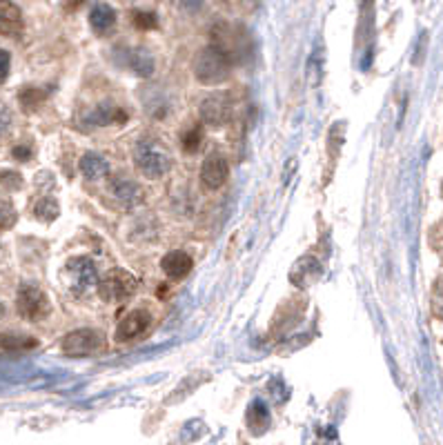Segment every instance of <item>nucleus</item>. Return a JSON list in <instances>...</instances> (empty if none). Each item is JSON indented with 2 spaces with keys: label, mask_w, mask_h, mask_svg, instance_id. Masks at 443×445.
I'll return each mask as SVG.
<instances>
[{
  "label": "nucleus",
  "mask_w": 443,
  "mask_h": 445,
  "mask_svg": "<svg viewBox=\"0 0 443 445\" xmlns=\"http://www.w3.org/2000/svg\"><path fill=\"white\" fill-rule=\"evenodd\" d=\"M81 3H85V0H67V5H65V7H67V9H76Z\"/></svg>",
  "instance_id": "obj_31"
},
{
  "label": "nucleus",
  "mask_w": 443,
  "mask_h": 445,
  "mask_svg": "<svg viewBox=\"0 0 443 445\" xmlns=\"http://www.w3.org/2000/svg\"><path fill=\"white\" fill-rule=\"evenodd\" d=\"M127 65L136 76H141V79H149L156 69V60H154V56H151V52H147L145 47H136V50L127 52Z\"/></svg>",
  "instance_id": "obj_16"
},
{
  "label": "nucleus",
  "mask_w": 443,
  "mask_h": 445,
  "mask_svg": "<svg viewBox=\"0 0 443 445\" xmlns=\"http://www.w3.org/2000/svg\"><path fill=\"white\" fill-rule=\"evenodd\" d=\"M81 174L87 180H103L110 176V163H107L105 156L89 151V154L81 158Z\"/></svg>",
  "instance_id": "obj_17"
},
{
  "label": "nucleus",
  "mask_w": 443,
  "mask_h": 445,
  "mask_svg": "<svg viewBox=\"0 0 443 445\" xmlns=\"http://www.w3.org/2000/svg\"><path fill=\"white\" fill-rule=\"evenodd\" d=\"M0 314H3V305H0Z\"/></svg>",
  "instance_id": "obj_32"
},
{
  "label": "nucleus",
  "mask_w": 443,
  "mask_h": 445,
  "mask_svg": "<svg viewBox=\"0 0 443 445\" xmlns=\"http://www.w3.org/2000/svg\"><path fill=\"white\" fill-rule=\"evenodd\" d=\"M13 156H16L18 161H27L29 156H32V149H29L27 145L25 147H16V149H13Z\"/></svg>",
  "instance_id": "obj_30"
},
{
  "label": "nucleus",
  "mask_w": 443,
  "mask_h": 445,
  "mask_svg": "<svg viewBox=\"0 0 443 445\" xmlns=\"http://www.w3.org/2000/svg\"><path fill=\"white\" fill-rule=\"evenodd\" d=\"M23 32V13L21 9L9 3V0H0V34L3 36H18Z\"/></svg>",
  "instance_id": "obj_15"
},
{
  "label": "nucleus",
  "mask_w": 443,
  "mask_h": 445,
  "mask_svg": "<svg viewBox=\"0 0 443 445\" xmlns=\"http://www.w3.org/2000/svg\"><path fill=\"white\" fill-rule=\"evenodd\" d=\"M18 314L27 320H42L50 314V299L36 285H23L16 296Z\"/></svg>",
  "instance_id": "obj_6"
},
{
  "label": "nucleus",
  "mask_w": 443,
  "mask_h": 445,
  "mask_svg": "<svg viewBox=\"0 0 443 445\" xmlns=\"http://www.w3.org/2000/svg\"><path fill=\"white\" fill-rule=\"evenodd\" d=\"M9 125H11V114L5 105H0V136L9 129Z\"/></svg>",
  "instance_id": "obj_28"
},
{
  "label": "nucleus",
  "mask_w": 443,
  "mask_h": 445,
  "mask_svg": "<svg viewBox=\"0 0 443 445\" xmlns=\"http://www.w3.org/2000/svg\"><path fill=\"white\" fill-rule=\"evenodd\" d=\"M65 276L69 283V291L74 296L91 294L100 281V274L96 263L89 256H74L65 263Z\"/></svg>",
  "instance_id": "obj_2"
},
{
  "label": "nucleus",
  "mask_w": 443,
  "mask_h": 445,
  "mask_svg": "<svg viewBox=\"0 0 443 445\" xmlns=\"http://www.w3.org/2000/svg\"><path fill=\"white\" fill-rule=\"evenodd\" d=\"M9 65H11V56L9 52L0 50V83H3L7 76H9Z\"/></svg>",
  "instance_id": "obj_27"
},
{
  "label": "nucleus",
  "mask_w": 443,
  "mask_h": 445,
  "mask_svg": "<svg viewBox=\"0 0 443 445\" xmlns=\"http://www.w3.org/2000/svg\"><path fill=\"white\" fill-rule=\"evenodd\" d=\"M151 323V314L147 310H132L123 320L118 323V330H116V341H134L139 339V336H143L147 332Z\"/></svg>",
  "instance_id": "obj_10"
},
{
  "label": "nucleus",
  "mask_w": 443,
  "mask_h": 445,
  "mask_svg": "<svg viewBox=\"0 0 443 445\" xmlns=\"http://www.w3.org/2000/svg\"><path fill=\"white\" fill-rule=\"evenodd\" d=\"M132 25L136 29H141V32H149V29H156L159 27V18H156L154 11L136 9V11H132Z\"/></svg>",
  "instance_id": "obj_22"
},
{
  "label": "nucleus",
  "mask_w": 443,
  "mask_h": 445,
  "mask_svg": "<svg viewBox=\"0 0 443 445\" xmlns=\"http://www.w3.org/2000/svg\"><path fill=\"white\" fill-rule=\"evenodd\" d=\"M0 347H5V349H29V347H36V339L25 336V334H3L0 336Z\"/></svg>",
  "instance_id": "obj_21"
},
{
  "label": "nucleus",
  "mask_w": 443,
  "mask_h": 445,
  "mask_svg": "<svg viewBox=\"0 0 443 445\" xmlns=\"http://www.w3.org/2000/svg\"><path fill=\"white\" fill-rule=\"evenodd\" d=\"M161 267H163V272H165L167 276H170V279L180 281V279H185V276L192 272L194 260H192V256H190L188 252L176 250V252H170V254H165V256H163Z\"/></svg>",
  "instance_id": "obj_12"
},
{
  "label": "nucleus",
  "mask_w": 443,
  "mask_h": 445,
  "mask_svg": "<svg viewBox=\"0 0 443 445\" xmlns=\"http://www.w3.org/2000/svg\"><path fill=\"white\" fill-rule=\"evenodd\" d=\"M112 194L114 198L120 203V205H125V207H136V205H141L143 203V187L141 185H136L134 180H127V178H116L112 180Z\"/></svg>",
  "instance_id": "obj_13"
},
{
  "label": "nucleus",
  "mask_w": 443,
  "mask_h": 445,
  "mask_svg": "<svg viewBox=\"0 0 443 445\" xmlns=\"http://www.w3.org/2000/svg\"><path fill=\"white\" fill-rule=\"evenodd\" d=\"M18 221V214L13 209V205L9 201H0V229H11Z\"/></svg>",
  "instance_id": "obj_24"
},
{
  "label": "nucleus",
  "mask_w": 443,
  "mask_h": 445,
  "mask_svg": "<svg viewBox=\"0 0 443 445\" xmlns=\"http://www.w3.org/2000/svg\"><path fill=\"white\" fill-rule=\"evenodd\" d=\"M321 276H323L321 260L314 256H301L292 265V270H289V283L299 289H308L321 281Z\"/></svg>",
  "instance_id": "obj_8"
},
{
  "label": "nucleus",
  "mask_w": 443,
  "mask_h": 445,
  "mask_svg": "<svg viewBox=\"0 0 443 445\" xmlns=\"http://www.w3.org/2000/svg\"><path fill=\"white\" fill-rule=\"evenodd\" d=\"M34 214H36V219H38V221H42V223H52V221H56V219L60 216V207H58V203H56V198L45 196V198H40V201L36 203Z\"/></svg>",
  "instance_id": "obj_19"
},
{
  "label": "nucleus",
  "mask_w": 443,
  "mask_h": 445,
  "mask_svg": "<svg viewBox=\"0 0 443 445\" xmlns=\"http://www.w3.org/2000/svg\"><path fill=\"white\" fill-rule=\"evenodd\" d=\"M246 423H248V429L252 434H263L270 427L272 417H270V408L263 398H254L250 403V408L246 412Z\"/></svg>",
  "instance_id": "obj_14"
},
{
  "label": "nucleus",
  "mask_w": 443,
  "mask_h": 445,
  "mask_svg": "<svg viewBox=\"0 0 443 445\" xmlns=\"http://www.w3.org/2000/svg\"><path fill=\"white\" fill-rule=\"evenodd\" d=\"M47 98V91H42V89H36V87H25L21 91V105H23V110L25 112H36L38 107L42 105V100Z\"/></svg>",
  "instance_id": "obj_20"
},
{
  "label": "nucleus",
  "mask_w": 443,
  "mask_h": 445,
  "mask_svg": "<svg viewBox=\"0 0 443 445\" xmlns=\"http://www.w3.org/2000/svg\"><path fill=\"white\" fill-rule=\"evenodd\" d=\"M0 183H3L5 187L9 190H18L23 183H21V176L16 172H5V174H0Z\"/></svg>",
  "instance_id": "obj_26"
},
{
  "label": "nucleus",
  "mask_w": 443,
  "mask_h": 445,
  "mask_svg": "<svg viewBox=\"0 0 443 445\" xmlns=\"http://www.w3.org/2000/svg\"><path fill=\"white\" fill-rule=\"evenodd\" d=\"M105 345V339L98 330H74L69 332L65 339H63V352L65 357L69 359H81V357H91L100 352Z\"/></svg>",
  "instance_id": "obj_5"
},
{
  "label": "nucleus",
  "mask_w": 443,
  "mask_h": 445,
  "mask_svg": "<svg viewBox=\"0 0 443 445\" xmlns=\"http://www.w3.org/2000/svg\"><path fill=\"white\" fill-rule=\"evenodd\" d=\"M180 3H183V9H185V11H198V9H201L203 7V3H205V0H180Z\"/></svg>",
  "instance_id": "obj_29"
},
{
  "label": "nucleus",
  "mask_w": 443,
  "mask_h": 445,
  "mask_svg": "<svg viewBox=\"0 0 443 445\" xmlns=\"http://www.w3.org/2000/svg\"><path fill=\"white\" fill-rule=\"evenodd\" d=\"M134 161L139 170L149 178H161L172 170V156L154 141H141L134 149Z\"/></svg>",
  "instance_id": "obj_3"
},
{
  "label": "nucleus",
  "mask_w": 443,
  "mask_h": 445,
  "mask_svg": "<svg viewBox=\"0 0 443 445\" xmlns=\"http://www.w3.org/2000/svg\"><path fill=\"white\" fill-rule=\"evenodd\" d=\"M230 71H232V58L214 42L198 52L194 60V76L203 85H221L230 79Z\"/></svg>",
  "instance_id": "obj_1"
},
{
  "label": "nucleus",
  "mask_w": 443,
  "mask_h": 445,
  "mask_svg": "<svg viewBox=\"0 0 443 445\" xmlns=\"http://www.w3.org/2000/svg\"><path fill=\"white\" fill-rule=\"evenodd\" d=\"M227 176H230V167L223 156H207L205 163L201 165V183L207 190H219L225 185Z\"/></svg>",
  "instance_id": "obj_11"
},
{
  "label": "nucleus",
  "mask_w": 443,
  "mask_h": 445,
  "mask_svg": "<svg viewBox=\"0 0 443 445\" xmlns=\"http://www.w3.org/2000/svg\"><path fill=\"white\" fill-rule=\"evenodd\" d=\"M112 122H127V114L120 110L116 105L110 103H103L96 105L94 110H89L87 114H83L81 118V125L85 129H96V127H105V125H112Z\"/></svg>",
  "instance_id": "obj_9"
},
{
  "label": "nucleus",
  "mask_w": 443,
  "mask_h": 445,
  "mask_svg": "<svg viewBox=\"0 0 443 445\" xmlns=\"http://www.w3.org/2000/svg\"><path fill=\"white\" fill-rule=\"evenodd\" d=\"M432 312L435 316L443 318V279L435 285V291H432Z\"/></svg>",
  "instance_id": "obj_25"
},
{
  "label": "nucleus",
  "mask_w": 443,
  "mask_h": 445,
  "mask_svg": "<svg viewBox=\"0 0 443 445\" xmlns=\"http://www.w3.org/2000/svg\"><path fill=\"white\" fill-rule=\"evenodd\" d=\"M114 23H116V11L107 3H98V5H94V9L89 11V25L94 27V32H98V34L110 32V29L114 27Z\"/></svg>",
  "instance_id": "obj_18"
},
{
  "label": "nucleus",
  "mask_w": 443,
  "mask_h": 445,
  "mask_svg": "<svg viewBox=\"0 0 443 445\" xmlns=\"http://www.w3.org/2000/svg\"><path fill=\"white\" fill-rule=\"evenodd\" d=\"M198 112H201V120L203 125L207 127H223L227 120L232 116V98L219 91V94H212L207 96L201 107H198Z\"/></svg>",
  "instance_id": "obj_7"
},
{
  "label": "nucleus",
  "mask_w": 443,
  "mask_h": 445,
  "mask_svg": "<svg viewBox=\"0 0 443 445\" xmlns=\"http://www.w3.org/2000/svg\"><path fill=\"white\" fill-rule=\"evenodd\" d=\"M203 143V127H190L185 134H183V149L190 151V154H194V151H198V147H201Z\"/></svg>",
  "instance_id": "obj_23"
},
{
  "label": "nucleus",
  "mask_w": 443,
  "mask_h": 445,
  "mask_svg": "<svg viewBox=\"0 0 443 445\" xmlns=\"http://www.w3.org/2000/svg\"><path fill=\"white\" fill-rule=\"evenodd\" d=\"M136 291V279L127 270H110L98 281V294L105 303H123Z\"/></svg>",
  "instance_id": "obj_4"
}]
</instances>
